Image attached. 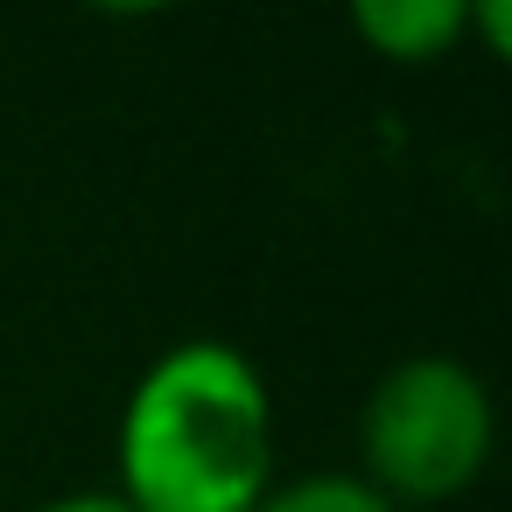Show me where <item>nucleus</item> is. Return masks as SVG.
<instances>
[{"label": "nucleus", "instance_id": "39448f33", "mask_svg": "<svg viewBox=\"0 0 512 512\" xmlns=\"http://www.w3.org/2000/svg\"><path fill=\"white\" fill-rule=\"evenodd\" d=\"M470 36L491 57H505V43H512V0H470Z\"/></svg>", "mask_w": 512, "mask_h": 512}, {"label": "nucleus", "instance_id": "20e7f679", "mask_svg": "<svg viewBox=\"0 0 512 512\" xmlns=\"http://www.w3.org/2000/svg\"><path fill=\"white\" fill-rule=\"evenodd\" d=\"M253 512H400L386 491H372L358 470H302L288 484H274Z\"/></svg>", "mask_w": 512, "mask_h": 512}, {"label": "nucleus", "instance_id": "7ed1b4c3", "mask_svg": "<svg viewBox=\"0 0 512 512\" xmlns=\"http://www.w3.org/2000/svg\"><path fill=\"white\" fill-rule=\"evenodd\" d=\"M358 36L393 64H435L470 36V0H344Z\"/></svg>", "mask_w": 512, "mask_h": 512}, {"label": "nucleus", "instance_id": "423d86ee", "mask_svg": "<svg viewBox=\"0 0 512 512\" xmlns=\"http://www.w3.org/2000/svg\"><path fill=\"white\" fill-rule=\"evenodd\" d=\"M29 512H134V505L120 491H57V498L29 505Z\"/></svg>", "mask_w": 512, "mask_h": 512}, {"label": "nucleus", "instance_id": "0eeeda50", "mask_svg": "<svg viewBox=\"0 0 512 512\" xmlns=\"http://www.w3.org/2000/svg\"><path fill=\"white\" fill-rule=\"evenodd\" d=\"M106 15H155V8H176V0H92Z\"/></svg>", "mask_w": 512, "mask_h": 512}, {"label": "nucleus", "instance_id": "f257e3e1", "mask_svg": "<svg viewBox=\"0 0 512 512\" xmlns=\"http://www.w3.org/2000/svg\"><path fill=\"white\" fill-rule=\"evenodd\" d=\"M120 498L134 512H253L274 477V393L225 337L169 344L120 407Z\"/></svg>", "mask_w": 512, "mask_h": 512}, {"label": "nucleus", "instance_id": "f03ea898", "mask_svg": "<svg viewBox=\"0 0 512 512\" xmlns=\"http://www.w3.org/2000/svg\"><path fill=\"white\" fill-rule=\"evenodd\" d=\"M498 442V407L477 365L449 351H414L386 365L358 407V456L365 484L386 491L400 512L407 505H442L463 498Z\"/></svg>", "mask_w": 512, "mask_h": 512}]
</instances>
